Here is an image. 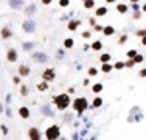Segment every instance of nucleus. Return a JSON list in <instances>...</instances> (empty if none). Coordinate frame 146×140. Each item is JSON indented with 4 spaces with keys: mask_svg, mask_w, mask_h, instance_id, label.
I'll return each mask as SVG.
<instances>
[{
    "mask_svg": "<svg viewBox=\"0 0 146 140\" xmlns=\"http://www.w3.org/2000/svg\"><path fill=\"white\" fill-rule=\"evenodd\" d=\"M54 103H56V107H58V109L64 111V109H67L68 104H70V98H68L67 93H61V95H58V97L54 98Z\"/></svg>",
    "mask_w": 146,
    "mask_h": 140,
    "instance_id": "1",
    "label": "nucleus"
},
{
    "mask_svg": "<svg viewBox=\"0 0 146 140\" xmlns=\"http://www.w3.org/2000/svg\"><path fill=\"white\" fill-rule=\"evenodd\" d=\"M87 106H89V103H87V100H85L84 97H79V98H76V100L73 101V109H75L78 114L84 112V111L87 109Z\"/></svg>",
    "mask_w": 146,
    "mask_h": 140,
    "instance_id": "2",
    "label": "nucleus"
},
{
    "mask_svg": "<svg viewBox=\"0 0 146 140\" xmlns=\"http://www.w3.org/2000/svg\"><path fill=\"white\" fill-rule=\"evenodd\" d=\"M59 136H61V131H59V128H58L56 124L47 128V131H45V137H47V140H58L59 139Z\"/></svg>",
    "mask_w": 146,
    "mask_h": 140,
    "instance_id": "3",
    "label": "nucleus"
},
{
    "mask_svg": "<svg viewBox=\"0 0 146 140\" xmlns=\"http://www.w3.org/2000/svg\"><path fill=\"white\" fill-rule=\"evenodd\" d=\"M42 78H44V81H45V83L53 81V79H54V70H53V69H47L44 73H42Z\"/></svg>",
    "mask_w": 146,
    "mask_h": 140,
    "instance_id": "4",
    "label": "nucleus"
},
{
    "mask_svg": "<svg viewBox=\"0 0 146 140\" xmlns=\"http://www.w3.org/2000/svg\"><path fill=\"white\" fill-rule=\"evenodd\" d=\"M34 28H36V23H34L33 20H27V22H23V30H25L27 33H33V31H34Z\"/></svg>",
    "mask_w": 146,
    "mask_h": 140,
    "instance_id": "5",
    "label": "nucleus"
},
{
    "mask_svg": "<svg viewBox=\"0 0 146 140\" xmlns=\"http://www.w3.org/2000/svg\"><path fill=\"white\" fill-rule=\"evenodd\" d=\"M30 140H41V132L37 128H30Z\"/></svg>",
    "mask_w": 146,
    "mask_h": 140,
    "instance_id": "6",
    "label": "nucleus"
},
{
    "mask_svg": "<svg viewBox=\"0 0 146 140\" xmlns=\"http://www.w3.org/2000/svg\"><path fill=\"white\" fill-rule=\"evenodd\" d=\"M33 59L36 61V62H47V54L45 53H34L33 54Z\"/></svg>",
    "mask_w": 146,
    "mask_h": 140,
    "instance_id": "7",
    "label": "nucleus"
},
{
    "mask_svg": "<svg viewBox=\"0 0 146 140\" xmlns=\"http://www.w3.org/2000/svg\"><path fill=\"white\" fill-rule=\"evenodd\" d=\"M6 58H8V61H9V62H14V61H17V52L14 50V48L8 50V53H6Z\"/></svg>",
    "mask_w": 146,
    "mask_h": 140,
    "instance_id": "8",
    "label": "nucleus"
},
{
    "mask_svg": "<svg viewBox=\"0 0 146 140\" xmlns=\"http://www.w3.org/2000/svg\"><path fill=\"white\" fill-rule=\"evenodd\" d=\"M19 75H20V76H28V75H30V67L20 66V67H19Z\"/></svg>",
    "mask_w": 146,
    "mask_h": 140,
    "instance_id": "9",
    "label": "nucleus"
},
{
    "mask_svg": "<svg viewBox=\"0 0 146 140\" xmlns=\"http://www.w3.org/2000/svg\"><path fill=\"white\" fill-rule=\"evenodd\" d=\"M19 115H20L22 118H28V117H30V111H28V107H20V109H19Z\"/></svg>",
    "mask_w": 146,
    "mask_h": 140,
    "instance_id": "10",
    "label": "nucleus"
},
{
    "mask_svg": "<svg viewBox=\"0 0 146 140\" xmlns=\"http://www.w3.org/2000/svg\"><path fill=\"white\" fill-rule=\"evenodd\" d=\"M11 34H13V33H11V30H9L8 27H3V28H2V37H3V39L11 37Z\"/></svg>",
    "mask_w": 146,
    "mask_h": 140,
    "instance_id": "11",
    "label": "nucleus"
},
{
    "mask_svg": "<svg viewBox=\"0 0 146 140\" xmlns=\"http://www.w3.org/2000/svg\"><path fill=\"white\" fill-rule=\"evenodd\" d=\"M9 2V5H11V8H14V9H19L20 6H22V0H8Z\"/></svg>",
    "mask_w": 146,
    "mask_h": 140,
    "instance_id": "12",
    "label": "nucleus"
},
{
    "mask_svg": "<svg viewBox=\"0 0 146 140\" xmlns=\"http://www.w3.org/2000/svg\"><path fill=\"white\" fill-rule=\"evenodd\" d=\"M103 33L106 36H112L115 33V30H114V27H104V28H103Z\"/></svg>",
    "mask_w": 146,
    "mask_h": 140,
    "instance_id": "13",
    "label": "nucleus"
},
{
    "mask_svg": "<svg viewBox=\"0 0 146 140\" xmlns=\"http://www.w3.org/2000/svg\"><path fill=\"white\" fill-rule=\"evenodd\" d=\"M78 25H79V20H72V22L68 23V30H72V31H75V30L78 28Z\"/></svg>",
    "mask_w": 146,
    "mask_h": 140,
    "instance_id": "14",
    "label": "nucleus"
},
{
    "mask_svg": "<svg viewBox=\"0 0 146 140\" xmlns=\"http://www.w3.org/2000/svg\"><path fill=\"white\" fill-rule=\"evenodd\" d=\"M117 11H118V13H123V14H124V13L128 11V6H126L124 3H120V5H117Z\"/></svg>",
    "mask_w": 146,
    "mask_h": 140,
    "instance_id": "15",
    "label": "nucleus"
},
{
    "mask_svg": "<svg viewBox=\"0 0 146 140\" xmlns=\"http://www.w3.org/2000/svg\"><path fill=\"white\" fill-rule=\"evenodd\" d=\"M101 62L103 64H109V61H110V54H107V53H104V54H101Z\"/></svg>",
    "mask_w": 146,
    "mask_h": 140,
    "instance_id": "16",
    "label": "nucleus"
},
{
    "mask_svg": "<svg viewBox=\"0 0 146 140\" xmlns=\"http://www.w3.org/2000/svg\"><path fill=\"white\" fill-rule=\"evenodd\" d=\"M101 70H103L104 73H109L110 70H114V66H112V64H103V67H101Z\"/></svg>",
    "mask_w": 146,
    "mask_h": 140,
    "instance_id": "17",
    "label": "nucleus"
},
{
    "mask_svg": "<svg viewBox=\"0 0 146 140\" xmlns=\"http://www.w3.org/2000/svg\"><path fill=\"white\" fill-rule=\"evenodd\" d=\"M73 45H75L73 39H70V37H68V39H65V41H64V47H65V48H72Z\"/></svg>",
    "mask_w": 146,
    "mask_h": 140,
    "instance_id": "18",
    "label": "nucleus"
},
{
    "mask_svg": "<svg viewBox=\"0 0 146 140\" xmlns=\"http://www.w3.org/2000/svg\"><path fill=\"white\" fill-rule=\"evenodd\" d=\"M106 13H107V8H104V6L97 9V16H106Z\"/></svg>",
    "mask_w": 146,
    "mask_h": 140,
    "instance_id": "19",
    "label": "nucleus"
},
{
    "mask_svg": "<svg viewBox=\"0 0 146 140\" xmlns=\"http://www.w3.org/2000/svg\"><path fill=\"white\" fill-rule=\"evenodd\" d=\"M93 0H85L84 2V8H87V9H90V8H93Z\"/></svg>",
    "mask_w": 146,
    "mask_h": 140,
    "instance_id": "20",
    "label": "nucleus"
},
{
    "mask_svg": "<svg viewBox=\"0 0 146 140\" xmlns=\"http://www.w3.org/2000/svg\"><path fill=\"white\" fill-rule=\"evenodd\" d=\"M101 47H103V44H101L99 41H95V42L92 44V48H93V50H101Z\"/></svg>",
    "mask_w": 146,
    "mask_h": 140,
    "instance_id": "21",
    "label": "nucleus"
},
{
    "mask_svg": "<svg viewBox=\"0 0 146 140\" xmlns=\"http://www.w3.org/2000/svg\"><path fill=\"white\" fill-rule=\"evenodd\" d=\"M103 104V100H101V98H95V100H93V107H99V106Z\"/></svg>",
    "mask_w": 146,
    "mask_h": 140,
    "instance_id": "22",
    "label": "nucleus"
},
{
    "mask_svg": "<svg viewBox=\"0 0 146 140\" xmlns=\"http://www.w3.org/2000/svg\"><path fill=\"white\" fill-rule=\"evenodd\" d=\"M135 56H137V52H135V50H129V52H128V58H129V59H134Z\"/></svg>",
    "mask_w": 146,
    "mask_h": 140,
    "instance_id": "23",
    "label": "nucleus"
},
{
    "mask_svg": "<svg viewBox=\"0 0 146 140\" xmlns=\"http://www.w3.org/2000/svg\"><path fill=\"white\" fill-rule=\"evenodd\" d=\"M101 90H103V84H95V86H93V92H95V93L101 92Z\"/></svg>",
    "mask_w": 146,
    "mask_h": 140,
    "instance_id": "24",
    "label": "nucleus"
},
{
    "mask_svg": "<svg viewBox=\"0 0 146 140\" xmlns=\"http://www.w3.org/2000/svg\"><path fill=\"white\" fill-rule=\"evenodd\" d=\"M123 67H124V62H117L114 66V69H117V70H121Z\"/></svg>",
    "mask_w": 146,
    "mask_h": 140,
    "instance_id": "25",
    "label": "nucleus"
},
{
    "mask_svg": "<svg viewBox=\"0 0 146 140\" xmlns=\"http://www.w3.org/2000/svg\"><path fill=\"white\" fill-rule=\"evenodd\" d=\"M134 62H143V56H142V54H137V56L134 58Z\"/></svg>",
    "mask_w": 146,
    "mask_h": 140,
    "instance_id": "26",
    "label": "nucleus"
},
{
    "mask_svg": "<svg viewBox=\"0 0 146 140\" xmlns=\"http://www.w3.org/2000/svg\"><path fill=\"white\" fill-rule=\"evenodd\" d=\"M97 73H98L97 69H93V67H92V69H89V75H90V76H95Z\"/></svg>",
    "mask_w": 146,
    "mask_h": 140,
    "instance_id": "27",
    "label": "nucleus"
},
{
    "mask_svg": "<svg viewBox=\"0 0 146 140\" xmlns=\"http://www.w3.org/2000/svg\"><path fill=\"white\" fill-rule=\"evenodd\" d=\"M22 47H23L25 50H30V48H31V47H33V44H31V42H27V44H23Z\"/></svg>",
    "mask_w": 146,
    "mask_h": 140,
    "instance_id": "28",
    "label": "nucleus"
},
{
    "mask_svg": "<svg viewBox=\"0 0 146 140\" xmlns=\"http://www.w3.org/2000/svg\"><path fill=\"white\" fill-rule=\"evenodd\" d=\"M20 90H22V95H28V87H27V86H22Z\"/></svg>",
    "mask_w": 146,
    "mask_h": 140,
    "instance_id": "29",
    "label": "nucleus"
},
{
    "mask_svg": "<svg viewBox=\"0 0 146 140\" xmlns=\"http://www.w3.org/2000/svg\"><path fill=\"white\" fill-rule=\"evenodd\" d=\"M34 9H36V8H34V5H31V6H30L25 13H27V14H31V13H34Z\"/></svg>",
    "mask_w": 146,
    "mask_h": 140,
    "instance_id": "30",
    "label": "nucleus"
},
{
    "mask_svg": "<svg viewBox=\"0 0 146 140\" xmlns=\"http://www.w3.org/2000/svg\"><path fill=\"white\" fill-rule=\"evenodd\" d=\"M48 87V83H44V84H39V90H45Z\"/></svg>",
    "mask_w": 146,
    "mask_h": 140,
    "instance_id": "31",
    "label": "nucleus"
},
{
    "mask_svg": "<svg viewBox=\"0 0 146 140\" xmlns=\"http://www.w3.org/2000/svg\"><path fill=\"white\" fill-rule=\"evenodd\" d=\"M137 36H140V37H145V36H146V31H145V30H140V31H137Z\"/></svg>",
    "mask_w": 146,
    "mask_h": 140,
    "instance_id": "32",
    "label": "nucleus"
},
{
    "mask_svg": "<svg viewBox=\"0 0 146 140\" xmlns=\"http://www.w3.org/2000/svg\"><path fill=\"white\" fill-rule=\"evenodd\" d=\"M132 66H134V59H129V61L124 64V67H132Z\"/></svg>",
    "mask_w": 146,
    "mask_h": 140,
    "instance_id": "33",
    "label": "nucleus"
},
{
    "mask_svg": "<svg viewBox=\"0 0 146 140\" xmlns=\"http://www.w3.org/2000/svg\"><path fill=\"white\" fill-rule=\"evenodd\" d=\"M59 5L61 6H67L68 5V0H59Z\"/></svg>",
    "mask_w": 146,
    "mask_h": 140,
    "instance_id": "34",
    "label": "nucleus"
},
{
    "mask_svg": "<svg viewBox=\"0 0 146 140\" xmlns=\"http://www.w3.org/2000/svg\"><path fill=\"white\" fill-rule=\"evenodd\" d=\"M138 75H140L142 78H143V76H146V69H142V70H140V73H138Z\"/></svg>",
    "mask_w": 146,
    "mask_h": 140,
    "instance_id": "35",
    "label": "nucleus"
},
{
    "mask_svg": "<svg viewBox=\"0 0 146 140\" xmlns=\"http://www.w3.org/2000/svg\"><path fill=\"white\" fill-rule=\"evenodd\" d=\"M82 37H84V39H87V37H90V33H89V31H84V33H82Z\"/></svg>",
    "mask_w": 146,
    "mask_h": 140,
    "instance_id": "36",
    "label": "nucleus"
},
{
    "mask_svg": "<svg viewBox=\"0 0 146 140\" xmlns=\"http://www.w3.org/2000/svg\"><path fill=\"white\" fill-rule=\"evenodd\" d=\"M126 39H128V37H126V36H121V37H120V42H121V44H123V42H126Z\"/></svg>",
    "mask_w": 146,
    "mask_h": 140,
    "instance_id": "37",
    "label": "nucleus"
},
{
    "mask_svg": "<svg viewBox=\"0 0 146 140\" xmlns=\"http://www.w3.org/2000/svg\"><path fill=\"white\" fill-rule=\"evenodd\" d=\"M2 131H3V134H8V128L6 126H2Z\"/></svg>",
    "mask_w": 146,
    "mask_h": 140,
    "instance_id": "38",
    "label": "nucleus"
},
{
    "mask_svg": "<svg viewBox=\"0 0 146 140\" xmlns=\"http://www.w3.org/2000/svg\"><path fill=\"white\" fill-rule=\"evenodd\" d=\"M42 3H44V5H50V3H51V0H42Z\"/></svg>",
    "mask_w": 146,
    "mask_h": 140,
    "instance_id": "39",
    "label": "nucleus"
},
{
    "mask_svg": "<svg viewBox=\"0 0 146 140\" xmlns=\"http://www.w3.org/2000/svg\"><path fill=\"white\" fill-rule=\"evenodd\" d=\"M142 44H143V45H146V36L143 37V39H142Z\"/></svg>",
    "mask_w": 146,
    "mask_h": 140,
    "instance_id": "40",
    "label": "nucleus"
},
{
    "mask_svg": "<svg viewBox=\"0 0 146 140\" xmlns=\"http://www.w3.org/2000/svg\"><path fill=\"white\" fill-rule=\"evenodd\" d=\"M143 11H145V13H146V3H145V6H143Z\"/></svg>",
    "mask_w": 146,
    "mask_h": 140,
    "instance_id": "41",
    "label": "nucleus"
},
{
    "mask_svg": "<svg viewBox=\"0 0 146 140\" xmlns=\"http://www.w3.org/2000/svg\"><path fill=\"white\" fill-rule=\"evenodd\" d=\"M106 2H109V3H112V2H115V0H106Z\"/></svg>",
    "mask_w": 146,
    "mask_h": 140,
    "instance_id": "42",
    "label": "nucleus"
},
{
    "mask_svg": "<svg viewBox=\"0 0 146 140\" xmlns=\"http://www.w3.org/2000/svg\"><path fill=\"white\" fill-rule=\"evenodd\" d=\"M130 2H134V3H137V2H138V0H130Z\"/></svg>",
    "mask_w": 146,
    "mask_h": 140,
    "instance_id": "43",
    "label": "nucleus"
},
{
    "mask_svg": "<svg viewBox=\"0 0 146 140\" xmlns=\"http://www.w3.org/2000/svg\"><path fill=\"white\" fill-rule=\"evenodd\" d=\"M82 2H85V0H82Z\"/></svg>",
    "mask_w": 146,
    "mask_h": 140,
    "instance_id": "44",
    "label": "nucleus"
}]
</instances>
